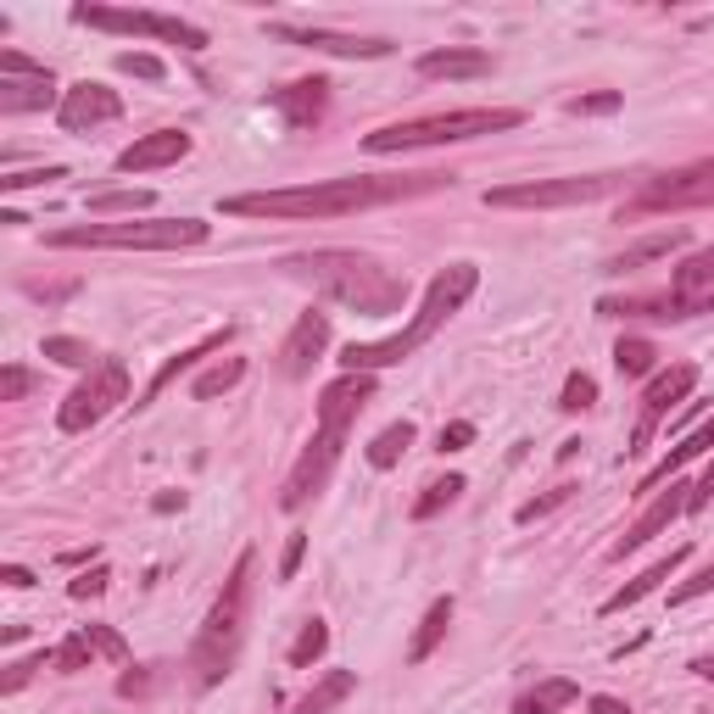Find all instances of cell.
<instances>
[{
    "label": "cell",
    "mask_w": 714,
    "mask_h": 714,
    "mask_svg": "<svg viewBox=\"0 0 714 714\" xmlns=\"http://www.w3.org/2000/svg\"><path fill=\"white\" fill-rule=\"evenodd\" d=\"M84 637H89V648H95V653L112 658V664H123V658H129V642H123L112 626H101V620H89V626H84Z\"/></svg>",
    "instance_id": "obj_45"
},
{
    "label": "cell",
    "mask_w": 714,
    "mask_h": 714,
    "mask_svg": "<svg viewBox=\"0 0 714 714\" xmlns=\"http://www.w3.org/2000/svg\"><path fill=\"white\" fill-rule=\"evenodd\" d=\"M107 586H112V569H107L101 558H95L89 569H78V576L68 581V597H73V603H89V597H101Z\"/></svg>",
    "instance_id": "obj_39"
},
{
    "label": "cell",
    "mask_w": 714,
    "mask_h": 714,
    "mask_svg": "<svg viewBox=\"0 0 714 714\" xmlns=\"http://www.w3.org/2000/svg\"><path fill=\"white\" fill-rule=\"evenodd\" d=\"M413 441H419L413 419H397V424H386V431H379V436L363 447V458H368V469L386 474V469H397V463H402V452H408Z\"/></svg>",
    "instance_id": "obj_28"
},
{
    "label": "cell",
    "mask_w": 714,
    "mask_h": 714,
    "mask_svg": "<svg viewBox=\"0 0 714 714\" xmlns=\"http://www.w3.org/2000/svg\"><path fill=\"white\" fill-rule=\"evenodd\" d=\"M620 101H626L620 89H592V95H576L569 112H576V118H608V112H620Z\"/></svg>",
    "instance_id": "obj_44"
},
{
    "label": "cell",
    "mask_w": 714,
    "mask_h": 714,
    "mask_svg": "<svg viewBox=\"0 0 714 714\" xmlns=\"http://www.w3.org/2000/svg\"><path fill=\"white\" fill-rule=\"evenodd\" d=\"M692 676H698V681H714V658H692Z\"/></svg>",
    "instance_id": "obj_57"
},
{
    "label": "cell",
    "mask_w": 714,
    "mask_h": 714,
    "mask_svg": "<svg viewBox=\"0 0 714 714\" xmlns=\"http://www.w3.org/2000/svg\"><path fill=\"white\" fill-rule=\"evenodd\" d=\"M302 558H307V531H291V542H285V553H279V581H297Z\"/></svg>",
    "instance_id": "obj_48"
},
{
    "label": "cell",
    "mask_w": 714,
    "mask_h": 714,
    "mask_svg": "<svg viewBox=\"0 0 714 714\" xmlns=\"http://www.w3.org/2000/svg\"><path fill=\"white\" fill-rule=\"evenodd\" d=\"M57 179H68L62 162H51V168H28V173H0V196H17V190H39V184H57Z\"/></svg>",
    "instance_id": "obj_40"
},
{
    "label": "cell",
    "mask_w": 714,
    "mask_h": 714,
    "mask_svg": "<svg viewBox=\"0 0 714 714\" xmlns=\"http://www.w3.org/2000/svg\"><path fill=\"white\" fill-rule=\"evenodd\" d=\"M324 347H329V313H324V307H307V313L291 324V336L279 341L274 368H279L285 379H307L313 363L324 358Z\"/></svg>",
    "instance_id": "obj_15"
},
{
    "label": "cell",
    "mask_w": 714,
    "mask_h": 714,
    "mask_svg": "<svg viewBox=\"0 0 714 714\" xmlns=\"http://www.w3.org/2000/svg\"><path fill=\"white\" fill-rule=\"evenodd\" d=\"M123 402H129V363L123 358H101V368H89L68 391V402L57 408V424H62V436H84L107 413H118Z\"/></svg>",
    "instance_id": "obj_8"
},
{
    "label": "cell",
    "mask_w": 714,
    "mask_h": 714,
    "mask_svg": "<svg viewBox=\"0 0 714 714\" xmlns=\"http://www.w3.org/2000/svg\"><path fill=\"white\" fill-rule=\"evenodd\" d=\"M246 379V358H223V363H213V368H202L196 374V402H213V397H223V391H234Z\"/></svg>",
    "instance_id": "obj_30"
},
{
    "label": "cell",
    "mask_w": 714,
    "mask_h": 714,
    "mask_svg": "<svg viewBox=\"0 0 714 714\" xmlns=\"http://www.w3.org/2000/svg\"><path fill=\"white\" fill-rule=\"evenodd\" d=\"M0 581H7L12 592H28V586H34V569H23V564H0Z\"/></svg>",
    "instance_id": "obj_53"
},
{
    "label": "cell",
    "mask_w": 714,
    "mask_h": 714,
    "mask_svg": "<svg viewBox=\"0 0 714 714\" xmlns=\"http://www.w3.org/2000/svg\"><path fill=\"white\" fill-rule=\"evenodd\" d=\"M73 23L101 28V34H129V39H162L179 51H207V28L184 23V17H162V12H134V7H73Z\"/></svg>",
    "instance_id": "obj_10"
},
{
    "label": "cell",
    "mask_w": 714,
    "mask_h": 714,
    "mask_svg": "<svg viewBox=\"0 0 714 714\" xmlns=\"http://www.w3.org/2000/svg\"><path fill=\"white\" fill-rule=\"evenodd\" d=\"M118 73H129V78H146V84H162V78H168L162 57H152V51H118Z\"/></svg>",
    "instance_id": "obj_42"
},
{
    "label": "cell",
    "mask_w": 714,
    "mask_h": 714,
    "mask_svg": "<svg viewBox=\"0 0 714 714\" xmlns=\"http://www.w3.org/2000/svg\"><path fill=\"white\" fill-rule=\"evenodd\" d=\"M34 386H39V379H34L23 363H7V368H0V402H23Z\"/></svg>",
    "instance_id": "obj_46"
},
{
    "label": "cell",
    "mask_w": 714,
    "mask_h": 714,
    "mask_svg": "<svg viewBox=\"0 0 714 714\" xmlns=\"http://www.w3.org/2000/svg\"><path fill=\"white\" fill-rule=\"evenodd\" d=\"M252 586H257V547H246L241 558H234L223 592L213 597L196 642H190V670H196V687H218L234 670L241 642H246V626H252Z\"/></svg>",
    "instance_id": "obj_4"
},
{
    "label": "cell",
    "mask_w": 714,
    "mask_h": 714,
    "mask_svg": "<svg viewBox=\"0 0 714 714\" xmlns=\"http://www.w3.org/2000/svg\"><path fill=\"white\" fill-rule=\"evenodd\" d=\"M279 268L291 279H307L318 297L341 302L363 318H386L397 307H408V279L391 274L386 263H374L368 252H347V246H318V252H291L279 257Z\"/></svg>",
    "instance_id": "obj_2"
},
{
    "label": "cell",
    "mask_w": 714,
    "mask_h": 714,
    "mask_svg": "<svg viewBox=\"0 0 714 714\" xmlns=\"http://www.w3.org/2000/svg\"><path fill=\"white\" fill-rule=\"evenodd\" d=\"M576 698H581V687L569 681V676H547V681H536L531 692L513 698V714H564Z\"/></svg>",
    "instance_id": "obj_26"
},
{
    "label": "cell",
    "mask_w": 714,
    "mask_h": 714,
    "mask_svg": "<svg viewBox=\"0 0 714 714\" xmlns=\"http://www.w3.org/2000/svg\"><path fill=\"white\" fill-rule=\"evenodd\" d=\"M714 503V458H709V469L698 474V481H692V497H687V513H703Z\"/></svg>",
    "instance_id": "obj_52"
},
{
    "label": "cell",
    "mask_w": 714,
    "mask_h": 714,
    "mask_svg": "<svg viewBox=\"0 0 714 714\" xmlns=\"http://www.w3.org/2000/svg\"><path fill=\"white\" fill-rule=\"evenodd\" d=\"M89 558H95V547H73V553H62V564H68V569H84Z\"/></svg>",
    "instance_id": "obj_56"
},
{
    "label": "cell",
    "mask_w": 714,
    "mask_h": 714,
    "mask_svg": "<svg viewBox=\"0 0 714 714\" xmlns=\"http://www.w3.org/2000/svg\"><path fill=\"white\" fill-rule=\"evenodd\" d=\"M118 118H123V95L107 89V84H95V78L62 89V101H57V123L68 134H89L95 123H118Z\"/></svg>",
    "instance_id": "obj_16"
},
{
    "label": "cell",
    "mask_w": 714,
    "mask_h": 714,
    "mask_svg": "<svg viewBox=\"0 0 714 714\" xmlns=\"http://www.w3.org/2000/svg\"><path fill=\"white\" fill-rule=\"evenodd\" d=\"M474 285H481V268L474 263H447L431 285H424V302L419 313L408 318V329H397V336H379V341H352L341 347V374H379V368H397L408 363L424 341H436V329L474 297Z\"/></svg>",
    "instance_id": "obj_3"
},
{
    "label": "cell",
    "mask_w": 714,
    "mask_h": 714,
    "mask_svg": "<svg viewBox=\"0 0 714 714\" xmlns=\"http://www.w3.org/2000/svg\"><path fill=\"white\" fill-rule=\"evenodd\" d=\"M703 452H714V419H703L698 431H687V436H681V447H670V458H658V463L642 474L631 497H653V492H664V486H670L676 474H681L692 458H703Z\"/></svg>",
    "instance_id": "obj_20"
},
{
    "label": "cell",
    "mask_w": 714,
    "mask_h": 714,
    "mask_svg": "<svg viewBox=\"0 0 714 714\" xmlns=\"http://www.w3.org/2000/svg\"><path fill=\"white\" fill-rule=\"evenodd\" d=\"M463 447H474V424H469V419H452V424H441V441H436V452H463Z\"/></svg>",
    "instance_id": "obj_49"
},
{
    "label": "cell",
    "mask_w": 714,
    "mask_h": 714,
    "mask_svg": "<svg viewBox=\"0 0 714 714\" xmlns=\"http://www.w3.org/2000/svg\"><path fill=\"white\" fill-rule=\"evenodd\" d=\"M152 508H157V513H179V508H184V492H162Z\"/></svg>",
    "instance_id": "obj_55"
},
{
    "label": "cell",
    "mask_w": 714,
    "mask_h": 714,
    "mask_svg": "<svg viewBox=\"0 0 714 714\" xmlns=\"http://www.w3.org/2000/svg\"><path fill=\"white\" fill-rule=\"evenodd\" d=\"M687 246V229H670V234H648V241H637V246H626V252H614L608 263H603V274H631V268H648V263H664L670 252H681Z\"/></svg>",
    "instance_id": "obj_25"
},
{
    "label": "cell",
    "mask_w": 714,
    "mask_h": 714,
    "mask_svg": "<svg viewBox=\"0 0 714 714\" xmlns=\"http://www.w3.org/2000/svg\"><path fill=\"white\" fill-rule=\"evenodd\" d=\"M45 664H57V648H39V653H28V658H12L7 664V676H0V692H23L28 681H34V670H45Z\"/></svg>",
    "instance_id": "obj_36"
},
{
    "label": "cell",
    "mask_w": 714,
    "mask_h": 714,
    "mask_svg": "<svg viewBox=\"0 0 714 714\" xmlns=\"http://www.w3.org/2000/svg\"><path fill=\"white\" fill-rule=\"evenodd\" d=\"M329 89H336V84H329V78H297V84H285V89H268V107L285 118V129H318L324 123V112H329Z\"/></svg>",
    "instance_id": "obj_18"
},
{
    "label": "cell",
    "mask_w": 714,
    "mask_h": 714,
    "mask_svg": "<svg viewBox=\"0 0 714 714\" xmlns=\"http://www.w3.org/2000/svg\"><path fill=\"white\" fill-rule=\"evenodd\" d=\"M57 101V78H51V68L45 73H28V78H0V112H45Z\"/></svg>",
    "instance_id": "obj_24"
},
{
    "label": "cell",
    "mask_w": 714,
    "mask_h": 714,
    "mask_svg": "<svg viewBox=\"0 0 714 714\" xmlns=\"http://www.w3.org/2000/svg\"><path fill=\"white\" fill-rule=\"evenodd\" d=\"M28 73H45V62H28L23 51L0 45V78H28Z\"/></svg>",
    "instance_id": "obj_50"
},
{
    "label": "cell",
    "mask_w": 714,
    "mask_h": 714,
    "mask_svg": "<svg viewBox=\"0 0 714 714\" xmlns=\"http://www.w3.org/2000/svg\"><path fill=\"white\" fill-rule=\"evenodd\" d=\"M45 358H51V363H62V368H101V358H95L89 352V341H78V336H45V347H39Z\"/></svg>",
    "instance_id": "obj_35"
},
{
    "label": "cell",
    "mask_w": 714,
    "mask_h": 714,
    "mask_svg": "<svg viewBox=\"0 0 714 714\" xmlns=\"http://www.w3.org/2000/svg\"><path fill=\"white\" fill-rule=\"evenodd\" d=\"M152 202H157L152 190H95V196H89V213H95V218H107V213H129V218L140 213V218H146Z\"/></svg>",
    "instance_id": "obj_32"
},
{
    "label": "cell",
    "mask_w": 714,
    "mask_h": 714,
    "mask_svg": "<svg viewBox=\"0 0 714 714\" xmlns=\"http://www.w3.org/2000/svg\"><path fill=\"white\" fill-rule=\"evenodd\" d=\"M374 391H379L374 374H341V379H329V386L318 391V424H324V431H352L358 413L374 402Z\"/></svg>",
    "instance_id": "obj_17"
},
{
    "label": "cell",
    "mask_w": 714,
    "mask_h": 714,
    "mask_svg": "<svg viewBox=\"0 0 714 714\" xmlns=\"http://www.w3.org/2000/svg\"><path fill=\"white\" fill-rule=\"evenodd\" d=\"M709 592H714V564H703V569H698L692 581H681V586L670 592V603L681 608V603H698V597H709Z\"/></svg>",
    "instance_id": "obj_47"
},
{
    "label": "cell",
    "mask_w": 714,
    "mask_h": 714,
    "mask_svg": "<svg viewBox=\"0 0 714 714\" xmlns=\"http://www.w3.org/2000/svg\"><path fill=\"white\" fill-rule=\"evenodd\" d=\"M152 687H157L152 670H123L118 676V698H152Z\"/></svg>",
    "instance_id": "obj_51"
},
{
    "label": "cell",
    "mask_w": 714,
    "mask_h": 714,
    "mask_svg": "<svg viewBox=\"0 0 714 714\" xmlns=\"http://www.w3.org/2000/svg\"><path fill=\"white\" fill-rule=\"evenodd\" d=\"M458 173H352V179H324V184H297V190H241L223 196V218H347L363 207H386L408 196H431L452 190Z\"/></svg>",
    "instance_id": "obj_1"
},
{
    "label": "cell",
    "mask_w": 714,
    "mask_h": 714,
    "mask_svg": "<svg viewBox=\"0 0 714 714\" xmlns=\"http://www.w3.org/2000/svg\"><path fill=\"white\" fill-rule=\"evenodd\" d=\"M592 402H597V379H592L586 368H576V374L564 379V391H558V408H564V413H586Z\"/></svg>",
    "instance_id": "obj_38"
},
{
    "label": "cell",
    "mask_w": 714,
    "mask_h": 714,
    "mask_svg": "<svg viewBox=\"0 0 714 714\" xmlns=\"http://www.w3.org/2000/svg\"><path fill=\"white\" fill-rule=\"evenodd\" d=\"M213 223L202 218H129V223H68L51 229L45 246L57 252H78V246H107V252H190L207 246Z\"/></svg>",
    "instance_id": "obj_6"
},
{
    "label": "cell",
    "mask_w": 714,
    "mask_h": 714,
    "mask_svg": "<svg viewBox=\"0 0 714 714\" xmlns=\"http://www.w3.org/2000/svg\"><path fill=\"white\" fill-rule=\"evenodd\" d=\"M89 658H95L89 637H84V631H73V637L57 648V670H62V676H78V670H89Z\"/></svg>",
    "instance_id": "obj_43"
},
{
    "label": "cell",
    "mask_w": 714,
    "mask_h": 714,
    "mask_svg": "<svg viewBox=\"0 0 714 714\" xmlns=\"http://www.w3.org/2000/svg\"><path fill=\"white\" fill-rule=\"evenodd\" d=\"M681 207H714V157L648 179L620 207V223H637V218H653V213H681Z\"/></svg>",
    "instance_id": "obj_9"
},
{
    "label": "cell",
    "mask_w": 714,
    "mask_h": 714,
    "mask_svg": "<svg viewBox=\"0 0 714 714\" xmlns=\"http://www.w3.org/2000/svg\"><path fill=\"white\" fill-rule=\"evenodd\" d=\"M653 363H658V347L648 336H620V347H614V368H620L626 379L653 374Z\"/></svg>",
    "instance_id": "obj_34"
},
{
    "label": "cell",
    "mask_w": 714,
    "mask_h": 714,
    "mask_svg": "<svg viewBox=\"0 0 714 714\" xmlns=\"http://www.w3.org/2000/svg\"><path fill=\"white\" fill-rule=\"evenodd\" d=\"M229 341H234V324H223V329H207V336H202L196 347H184L179 358H168V363H162V368L152 374V386H146V397H140L134 408H146V402H157V397H162V391L173 386V379H179V374H190V368H196L202 358H213V352H223Z\"/></svg>",
    "instance_id": "obj_21"
},
{
    "label": "cell",
    "mask_w": 714,
    "mask_h": 714,
    "mask_svg": "<svg viewBox=\"0 0 714 714\" xmlns=\"http://www.w3.org/2000/svg\"><path fill=\"white\" fill-rule=\"evenodd\" d=\"M190 140L184 129H152V134H140L134 146H123L118 152V173H157V168H173V162H184L190 157Z\"/></svg>",
    "instance_id": "obj_19"
},
{
    "label": "cell",
    "mask_w": 714,
    "mask_h": 714,
    "mask_svg": "<svg viewBox=\"0 0 714 714\" xmlns=\"http://www.w3.org/2000/svg\"><path fill=\"white\" fill-rule=\"evenodd\" d=\"M463 492H469V481H463V474H447V481H431V486L419 492V503H413V519L424 525V519H436L441 508H452Z\"/></svg>",
    "instance_id": "obj_33"
},
{
    "label": "cell",
    "mask_w": 714,
    "mask_h": 714,
    "mask_svg": "<svg viewBox=\"0 0 714 714\" xmlns=\"http://www.w3.org/2000/svg\"><path fill=\"white\" fill-rule=\"evenodd\" d=\"M452 597H436L431 608H424V620H419V631H413V642H408V664H424L436 648H441V637H447V626H452Z\"/></svg>",
    "instance_id": "obj_27"
},
{
    "label": "cell",
    "mask_w": 714,
    "mask_h": 714,
    "mask_svg": "<svg viewBox=\"0 0 714 714\" xmlns=\"http://www.w3.org/2000/svg\"><path fill=\"white\" fill-rule=\"evenodd\" d=\"M324 648H329V626L313 614V620L297 631V642H291V653H285V664H291V670H313V664L324 658Z\"/></svg>",
    "instance_id": "obj_31"
},
{
    "label": "cell",
    "mask_w": 714,
    "mask_h": 714,
    "mask_svg": "<svg viewBox=\"0 0 714 714\" xmlns=\"http://www.w3.org/2000/svg\"><path fill=\"white\" fill-rule=\"evenodd\" d=\"M341 447H347V431H313V441L302 447V458L291 463V474H285V486H279V508L285 513H297V508H307L324 486H329V474H336V463H341Z\"/></svg>",
    "instance_id": "obj_11"
},
{
    "label": "cell",
    "mask_w": 714,
    "mask_h": 714,
    "mask_svg": "<svg viewBox=\"0 0 714 714\" xmlns=\"http://www.w3.org/2000/svg\"><path fill=\"white\" fill-rule=\"evenodd\" d=\"M525 112L519 107H458V112H431V118H408V123H386L363 134V146L374 157H391V152H424V146H463V140H481V134H503L519 129Z\"/></svg>",
    "instance_id": "obj_5"
},
{
    "label": "cell",
    "mask_w": 714,
    "mask_h": 714,
    "mask_svg": "<svg viewBox=\"0 0 714 714\" xmlns=\"http://www.w3.org/2000/svg\"><path fill=\"white\" fill-rule=\"evenodd\" d=\"M692 391H698V363H670V368H658V374L648 379V391H642V413H637V431H631L626 458H642V452L653 447V436H658V424L670 419V408L687 402Z\"/></svg>",
    "instance_id": "obj_12"
},
{
    "label": "cell",
    "mask_w": 714,
    "mask_h": 714,
    "mask_svg": "<svg viewBox=\"0 0 714 714\" xmlns=\"http://www.w3.org/2000/svg\"><path fill=\"white\" fill-rule=\"evenodd\" d=\"M586 709H592V714H631V703H626V698H608V692H597Z\"/></svg>",
    "instance_id": "obj_54"
},
{
    "label": "cell",
    "mask_w": 714,
    "mask_h": 714,
    "mask_svg": "<svg viewBox=\"0 0 714 714\" xmlns=\"http://www.w3.org/2000/svg\"><path fill=\"white\" fill-rule=\"evenodd\" d=\"M703 285H714V246H703V252H692L681 268H676V279H670V291H703Z\"/></svg>",
    "instance_id": "obj_37"
},
{
    "label": "cell",
    "mask_w": 714,
    "mask_h": 714,
    "mask_svg": "<svg viewBox=\"0 0 714 714\" xmlns=\"http://www.w3.org/2000/svg\"><path fill=\"white\" fill-rule=\"evenodd\" d=\"M614 190H626V173H586V179H525V184H497L486 190V207L497 213H553V207H586Z\"/></svg>",
    "instance_id": "obj_7"
},
{
    "label": "cell",
    "mask_w": 714,
    "mask_h": 714,
    "mask_svg": "<svg viewBox=\"0 0 714 714\" xmlns=\"http://www.w3.org/2000/svg\"><path fill=\"white\" fill-rule=\"evenodd\" d=\"M274 39L285 45H307V51H324V57H347V62H379V57H391L397 45L391 39H379V34H341V28H297V23H274L268 28Z\"/></svg>",
    "instance_id": "obj_13"
},
{
    "label": "cell",
    "mask_w": 714,
    "mask_h": 714,
    "mask_svg": "<svg viewBox=\"0 0 714 714\" xmlns=\"http://www.w3.org/2000/svg\"><path fill=\"white\" fill-rule=\"evenodd\" d=\"M569 497H576V486H553V492H542V497H531V503H519L513 525H536V519H547V513H553V508H564Z\"/></svg>",
    "instance_id": "obj_41"
},
{
    "label": "cell",
    "mask_w": 714,
    "mask_h": 714,
    "mask_svg": "<svg viewBox=\"0 0 714 714\" xmlns=\"http://www.w3.org/2000/svg\"><path fill=\"white\" fill-rule=\"evenodd\" d=\"M687 497H692V481H670V492H653V503L637 513V525H626V536L608 547V558L620 564V558H631V553H642L653 536H664L676 525V519L687 513Z\"/></svg>",
    "instance_id": "obj_14"
},
{
    "label": "cell",
    "mask_w": 714,
    "mask_h": 714,
    "mask_svg": "<svg viewBox=\"0 0 714 714\" xmlns=\"http://www.w3.org/2000/svg\"><path fill=\"white\" fill-rule=\"evenodd\" d=\"M687 558H692V547H670V553H664L658 564H648V569H642L637 581H626L620 592H614V597L603 603V614H626V608H637L642 597H653V592H658L664 581H670V576H676V569H681Z\"/></svg>",
    "instance_id": "obj_22"
},
{
    "label": "cell",
    "mask_w": 714,
    "mask_h": 714,
    "mask_svg": "<svg viewBox=\"0 0 714 714\" xmlns=\"http://www.w3.org/2000/svg\"><path fill=\"white\" fill-rule=\"evenodd\" d=\"M358 692V670H324L318 681H313V692L297 703V714H329L336 703H347Z\"/></svg>",
    "instance_id": "obj_29"
},
{
    "label": "cell",
    "mask_w": 714,
    "mask_h": 714,
    "mask_svg": "<svg viewBox=\"0 0 714 714\" xmlns=\"http://www.w3.org/2000/svg\"><path fill=\"white\" fill-rule=\"evenodd\" d=\"M492 57L474 45H447V51H424L419 57V78H486Z\"/></svg>",
    "instance_id": "obj_23"
}]
</instances>
